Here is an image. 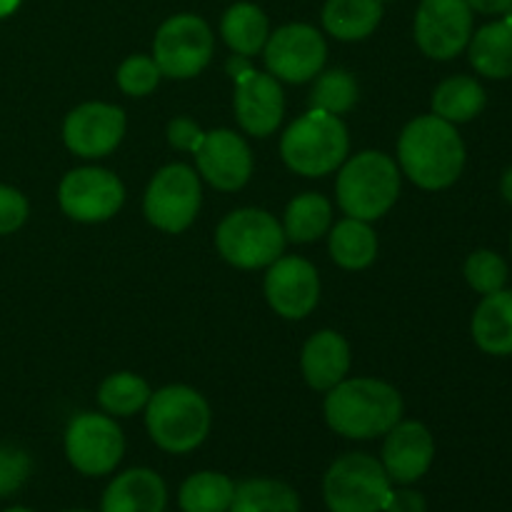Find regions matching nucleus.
Instances as JSON below:
<instances>
[{
	"label": "nucleus",
	"instance_id": "f03ea898",
	"mask_svg": "<svg viewBox=\"0 0 512 512\" xmlns=\"http://www.w3.org/2000/svg\"><path fill=\"white\" fill-rule=\"evenodd\" d=\"M403 415V398L393 385L373 378L343 380L328 390L325 420L338 435L370 440L388 435Z\"/></svg>",
	"mask_w": 512,
	"mask_h": 512
},
{
	"label": "nucleus",
	"instance_id": "c9c22d12",
	"mask_svg": "<svg viewBox=\"0 0 512 512\" xmlns=\"http://www.w3.org/2000/svg\"><path fill=\"white\" fill-rule=\"evenodd\" d=\"M168 140L173 148L188 150V153H198L200 145H203L205 133L200 130V125L190 118H175L168 125Z\"/></svg>",
	"mask_w": 512,
	"mask_h": 512
},
{
	"label": "nucleus",
	"instance_id": "37998d69",
	"mask_svg": "<svg viewBox=\"0 0 512 512\" xmlns=\"http://www.w3.org/2000/svg\"><path fill=\"white\" fill-rule=\"evenodd\" d=\"M73 512H88V510H73Z\"/></svg>",
	"mask_w": 512,
	"mask_h": 512
},
{
	"label": "nucleus",
	"instance_id": "f257e3e1",
	"mask_svg": "<svg viewBox=\"0 0 512 512\" xmlns=\"http://www.w3.org/2000/svg\"><path fill=\"white\" fill-rule=\"evenodd\" d=\"M403 173L425 190H443L465 168V145L453 123L438 115H423L405 125L398 140Z\"/></svg>",
	"mask_w": 512,
	"mask_h": 512
},
{
	"label": "nucleus",
	"instance_id": "a19ab883",
	"mask_svg": "<svg viewBox=\"0 0 512 512\" xmlns=\"http://www.w3.org/2000/svg\"><path fill=\"white\" fill-rule=\"evenodd\" d=\"M18 5H20V0H0V18H5V15L13 13Z\"/></svg>",
	"mask_w": 512,
	"mask_h": 512
},
{
	"label": "nucleus",
	"instance_id": "79ce46f5",
	"mask_svg": "<svg viewBox=\"0 0 512 512\" xmlns=\"http://www.w3.org/2000/svg\"><path fill=\"white\" fill-rule=\"evenodd\" d=\"M5 512H33V510H25V508H10V510H5Z\"/></svg>",
	"mask_w": 512,
	"mask_h": 512
},
{
	"label": "nucleus",
	"instance_id": "6ab92c4d",
	"mask_svg": "<svg viewBox=\"0 0 512 512\" xmlns=\"http://www.w3.org/2000/svg\"><path fill=\"white\" fill-rule=\"evenodd\" d=\"M300 365H303V375L310 388H335L338 383H343L350 370L348 340L335 330H320L305 343Z\"/></svg>",
	"mask_w": 512,
	"mask_h": 512
},
{
	"label": "nucleus",
	"instance_id": "39448f33",
	"mask_svg": "<svg viewBox=\"0 0 512 512\" xmlns=\"http://www.w3.org/2000/svg\"><path fill=\"white\" fill-rule=\"evenodd\" d=\"M145 425L155 445L168 453H190L210 430V408L198 390L188 385H168L150 395L145 405Z\"/></svg>",
	"mask_w": 512,
	"mask_h": 512
},
{
	"label": "nucleus",
	"instance_id": "c756f323",
	"mask_svg": "<svg viewBox=\"0 0 512 512\" xmlns=\"http://www.w3.org/2000/svg\"><path fill=\"white\" fill-rule=\"evenodd\" d=\"M150 388L140 375L133 373H115L100 385L98 403L103 405L105 413L118 415V418H130L138 410H143L150 400Z\"/></svg>",
	"mask_w": 512,
	"mask_h": 512
},
{
	"label": "nucleus",
	"instance_id": "b1692460",
	"mask_svg": "<svg viewBox=\"0 0 512 512\" xmlns=\"http://www.w3.org/2000/svg\"><path fill=\"white\" fill-rule=\"evenodd\" d=\"M220 33H223L225 43L233 48V53L250 58V55L260 53L265 48V43H268V15L253 3H235L223 15Z\"/></svg>",
	"mask_w": 512,
	"mask_h": 512
},
{
	"label": "nucleus",
	"instance_id": "a878e982",
	"mask_svg": "<svg viewBox=\"0 0 512 512\" xmlns=\"http://www.w3.org/2000/svg\"><path fill=\"white\" fill-rule=\"evenodd\" d=\"M485 108L483 85L468 75L443 80L433 93V110L448 123H468Z\"/></svg>",
	"mask_w": 512,
	"mask_h": 512
},
{
	"label": "nucleus",
	"instance_id": "f3484780",
	"mask_svg": "<svg viewBox=\"0 0 512 512\" xmlns=\"http://www.w3.org/2000/svg\"><path fill=\"white\" fill-rule=\"evenodd\" d=\"M195 160L200 175L218 190H240L253 173V153L248 143L225 128L205 133Z\"/></svg>",
	"mask_w": 512,
	"mask_h": 512
},
{
	"label": "nucleus",
	"instance_id": "72a5a7b5",
	"mask_svg": "<svg viewBox=\"0 0 512 512\" xmlns=\"http://www.w3.org/2000/svg\"><path fill=\"white\" fill-rule=\"evenodd\" d=\"M30 475V458L15 445H0V498L15 493Z\"/></svg>",
	"mask_w": 512,
	"mask_h": 512
},
{
	"label": "nucleus",
	"instance_id": "4be33fe9",
	"mask_svg": "<svg viewBox=\"0 0 512 512\" xmlns=\"http://www.w3.org/2000/svg\"><path fill=\"white\" fill-rule=\"evenodd\" d=\"M470 63L485 78H512V15L483 25L470 38Z\"/></svg>",
	"mask_w": 512,
	"mask_h": 512
},
{
	"label": "nucleus",
	"instance_id": "e433bc0d",
	"mask_svg": "<svg viewBox=\"0 0 512 512\" xmlns=\"http://www.w3.org/2000/svg\"><path fill=\"white\" fill-rule=\"evenodd\" d=\"M383 512H428L425 498L415 490H390Z\"/></svg>",
	"mask_w": 512,
	"mask_h": 512
},
{
	"label": "nucleus",
	"instance_id": "f8f14e48",
	"mask_svg": "<svg viewBox=\"0 0 512 512\" xmlns=\"http://www.w3.org/2000/svg\"><path fill=\"white\" fill-rule=\"evenodd\" d=\"M265 65L270 75L288 83H308L323 70L328 45L323 35L305 23H290L275 30L265 43Z\"/></svg>",
	"mask_w": 512,
	"mask_h": 512
},
{
	"label": "nucleus",
	"instance_id": "ea45409f",
	"mask_svg": "<svg viewBox=\"0 0 512 512\" xmlns=\"http://www.w3.org/2000/svg\"><path fill=\"white\" fill-rule=\"evenodd\" d=\"M500 190H503V198L508 200V203L512 205V168L505 170L503 183H500Z\"/></svg>",
	"mask_w": 512,
	"mask_h": 512
},
{
	"label": "nucleus",
	"instance_id": "1a4fd4ad",
	"mask_svg": "<svg viewBox=\"0 0 512 512\" xmlns=\"http://www.w3.org/2000/svg\"><path fill=\"white\" fill-rule=\"evenodd\" d=\"M200 180L183 163L165 165L145 190V218L165 233H183L200 210Z\"/></svg>",
	"mask_w": 512,
	"mask_h": 512
},
{
	"label": "nucleus",
	"instance_id": "bb28decb",
	"mask_svg": "<svg viewBox=\"0 0 512 512\" xmlns=\"http://www.w3.org/2000/svg\"><path fill=\"white\" fill-rule=\"evenodd\" d=\"M330 223H333L330 200L318 193H303L295 200H290L288 210H285V240H293V243H313L320 235L328 233Z\"/></svg>",
	"mask_w": 512,
	"mask_h": 512
},
{
	"label": "nucleus",
	"instance_id": "4468645a",
	"mask_svg": "<svg viewBox=\"0 0 512 512\" xmlns=\"http://www.w3.org/2000/svg\"><path fill=\"white\" fill-rule=\"evenodd\" d=\"M125 135V113L118 105L83 103L65 118L63 140L80 158H105Z\"/></svg>",
	"mask_w": 512,
	"mask_h": 512
},
{
	"label": "nucleus",
	"instance_id": "393cba45",
	"mask_svg": "<svg viewBox=\"0 0 512 512\" xmlns=\"http://www.w3.org/2000/svg\"><path fill=\"white\" fill-rule=\"evenodd\" d=\"M330 255L345 270H363L378 255V238L365 220L345 218L330 230Z\"/></svg>",
	"mask_w": 512,
	"mask_h": 512
},
{
	"label": "nucleus",
	"instance_id": "58836bf2",
	"mask_svg": "<svg viewBox=\"0 0 512 512\" xmlns=\"http://www.w3.org/2000/svg\"><path fill=\"white\" fill-rule=\"evenodd\" d=\"M225 68H228V75L233 80H238V78H243L245 73H248V70H253V65H250V60L245 58V55H238L235 53L233 58L228 60V65H225Z\"/></svg>",
	"mask_w": 512,
	"mask_h": 512
},
{
	"label": "nucleus",
	"instance_id": "0eeeda50",
	"mask_svg": "<svg viewBox=\"0 0 512 512\" xmlns=\"http://www.w3.org/2000/svg\"><path fill=\"white\" fill-rule=\"evenodd\" d=\"M393 480L383 463L365 453H348L330 465L323 483L330 512H383Z\"/></svg>",
	"mask_w": 512,
	"mask_h": 512
},
{
	"label": "nucleus",
	"instance_id": "9d476101",
	"mask_svg": "<svg viewBox=\"0 0 512 512\" xmlns=\"http://www.w3.org/2000/svg\"><path fill=\"white\" fill-rule=\"evenodd\" d=\"M65 453L70 465L83 475H108L125 453L120 428L108 415L80 413L65 433Z\"/></svg>",
	"mask_w": 512,
	"mask_h": 512
},
{
	"label": "nucleus",
	"instance_id": "dca6fc26",
	"mask_svg": "<svg viewBox=\"0 0 512 512\" xmlns=\"http://www.w3.org/2000/svg\"><path fill=\"white\" fill-rule=\"evenodd\" d=\"M283 113L285 98L278 78L253 68L235 80V115L245 133L268 138L280 125Z\"/></svg>",
	"mask_w": 512,
	"mask_h": 512
},
{
	"label": "nucleus",
	"instance_id": "473e14b6",
	"mask_svg": "<svg viewBox=\"0 0 512 512\" xmlns=\"http://www.w3.org/2000/svg\"><path fill=\"white\" fill-rule=\"evenodd\" d=\"M160 78H163V73L150 55H130L118 68L120 90L125 95H133V98H145V95L153 93Z\"/></svg>",
	"mask_w": 512,
	"mask_h": 512
},
{
	"label": "nucleus",
	"instance_id": "f704fd0d",
	"mask_svg": "<svg viewBox=\"0 0 512 512\" xmlns=\"http://www.w3.org/2000/svg\"><path fill=\"white\" fill-rule=\"evenodd\" d=\"M28 218V200L20 190L0 185V235L15 233Z\"/></svg>",
	"mask_w": 512,
	"mask_h": 512
},
{
	"label": "nucleus",
	"instance_id": "412c9836",
	"mask_svg": "<svg viewBox=\"0 0 512 512\" xmlns=\"http://www.w3.org/2000/svg\"><path fill=\"white\" fill-rule=\"evenodd\" d=\"M473 338L488 355H512V290L485 295L473 315Z\"/></svg>",
	"mask_w": 512,
	"mask_h": 512
},
{
	"label": "nucleus",
	"instance_id": "7c9ffc66",
	"mask_svg": "<svg viewBox=\"0 0 512 512\" xmlns=\"http://www.w3.org/2000/svg\"><path fill=\"white\" fill-rule=\"evenodd\" d=\"M310 110H323L330 115H343L358 103V83L343 68H333L315 80L310 90Z\"/></svg>",
	"mask_w": 512,
	"mask_h": 512
},
{
	"label": "nucleus",
	"instance_id": "aec40b11",
	"mask_svg": "<svg viewBox=\"0 0 512 512\" xmlns=\"http://www.w3.org/2000/svg\"><path fill=\"white\" fill-rule=\"evenodd\" d=\"M168 503L165 483L148 468L118 475L103 495V512H163Z\"/></svg>",
	"mask_w": 512,
	"mask_h": 512
},
{
	"label": "nucleus",
	"instance_id": "2f4dec72",
	"mask_svg": "<svg viewBox=\"0 0 512 512\" xmlns=\"http://www.w3.org/2000/svg\"><path fill=\"white\" fill-rule=\"evenodd\" d=\"M465 280L470 283V288L483 295L498 293L508 280V265L493 250H475L465 263Z\"/></svg>",
	"mask_w": 512,
	"mask_h": 512
},
{
	"label": "nucleus",
	"instance_id": "6e6552de",
	"mask_svg": "<svg viewBox=\"0 0 512 512\" xmlns=\"http://www.w3.org/2000/svg\"><path fill=\"white\" fill-rule=\"evenodd\" d=\"M213 30L198 15H173L160 25L153 43V60L160 73L173 80L195 78L213 58Z\"/></svg>",
	"mask_w": 512,
	"mask_h": 512
},
{
	"label": "nucleus",
	"instance_id": "423d86ee",
	"mask_svg": "<svg viewBox=\"0 0 512 512\" xmlns=\"http://www.w3.org/2000/svg\"><path fill=\"white\" fill-rule=\"evenodd\" d=\"M218 253L230 265L243 270L273 265L283 255V225L270 213L258 208H243L225 215L215 233Z\"/></svg>",
	"mask_w": 512,
	"mask_h": 512
},
{
	"label": "nucleus",
	"instance_id": "2eb2a0df",
	"mask_svg": "<svg viewBox=\"0 0 512 512\" xmlns=\"http://www.w3.org/2000/svg\"><path fill=\"white\" fill-rule=\"evenodd\" d=\"M265 298L283 318H305L320 298L318 270L303 258H278L265 275Z\"/></svg>",
	"mask_w": 512,
	"mask_h": 512
},
{
	"label": "nucleus",
	"instance_id": "4c0bfd02",
	"mask_svg": "<svg viewBox=\"0 0 512 512\" xmlns=\"http://www.w3.org/2000/svg\"><path fill=\"white\" fill-rule=\"evenodd\" d=\"M470 5V10H478V13H488V15H498V13H508L512 8V0H465Z\"/></svg>",
	"mask_w": 512,
	"mask_h": 512
},
{
	"label": "nucleus",
	"instance_id": "ddd939ff",
	"mask_svg": "<svg viewBox=\"0 0 512 512\" xmlns=\"http://www.w3.org/2000/svg\"><path fill=\"white\" fill-rule=\"evenodd\" d=\"M60 208L78 223H103L113 218L125 200L118 175L105 168L70 170L58 190Z\"/></svg>",
	"mask_w": 512,
	"mask_h": 512
},
{
	"label": "nucleus",
	"instance_id": "9b49d317",
	"mask_svg": "<svg viewBox=\"0 0 512 512\" xmlns=\"http://www.w3.org/2000/svg\"><path fill=\"white\" fill-rule=\"evenodd\" d=\"M473 38V10L465 0H420L415 40L428 58L450 60Z\"/></svg>",
	"mask_w": 512,
	"mask_h": 512
},
{
	"label": "nucleus",
	"instance_id": "20e7f679",
	"mask_svg": "<svg viewBox=\"0 0 512 512\" xmlns=\"http://www.w3.org/2000/svg\"><path fill=\"white\" fill-rule=\"evenodd\" d=\"M400 193V170L390 155L365 150L343 165L335 183L340 208L348 218L378 220L395 205Z\"/></svg>",
	"mask_w": 512,
	"mask_h": 512
},
{
	"label": "nucleus",
	"instance_id": "a211bd4d",
	"mask_svg": "<svg viewBox=\"0 0 512 512\" xmlns=\"http://www.w3.org/2000/svg\"><path fill=\"white\" fill-rule=\"evenodd\" d=\"M435 458V440L423 423H398L383 445V468L395 483H415L430 470Z\"/></svg>",
	"mask_w": 512,
	"mask_h": 512
},
{
	"label": "nucleus",
	"instance_id": "5701e85b",
	"mask_svg": "<svg viewBox=\"0 0 512 512\" xmlns=\"http://www.w3.org/2000/svg\"><path fill=\"white\" fill-rule=\"evenodd\" d=\"M383 18L380 0H328L323 25L338 40H363L378 28Z\"/></svg>",
	"mask_w": 512,
	"mask_h": 512
},
{
	"label": "nucleus",
	"instance_id": "cd10ccee",
	"mask_svg": "<svg viewBox=\"0 0 512 512\" xmlns=\"http://www.w3.org/2000/svg\"><path fill=\"white\" fill-rule=\"evenodd\" d=\"M230 512H300V500L280 480H245L235 488Z\"/></svg>",
	"mask_w": 512,
	"mask_h": 512
},
{
	"label": "nucleus",
	"instance_id": "7ed1b4c3",
	"mask_svg": "<svg viewBox=\"0 0 512 512\" xmlns=\"http://www.w3.org/2000/svg\"><path fill=\"white\" fill-rule=\"evenodd\" d=\"M348 128L338 115L308 110L300 115L280 140L285 165L305 178H323L348 158Z\"/></svg>",
	"mask_w": 512,
	"mask_h": 512
},
{
	"label": "nucleus",
	"instance_id": "c85d7f7f",
	"mask_svg": "<svg viewBox=\"0 0 512 512\" xmlns=\"http://www.w3.org/2000/svg\"><path fill=\"white\" fill-rule=\"evenodd\" d=\"M235 485L223 473H195L180 488L183 512H228Z\"/></svg>",
	"mask_w": 512,
	"mask_h": 512
}]
</instances>
